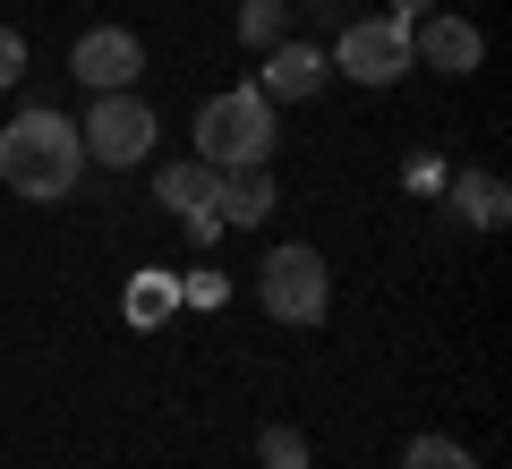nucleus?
Listing matches in <instances>:
<instances>
[{
    "label": "nucleus",
    "instance_id": "obj_12",
    "mask_svg": "<svg viewBox=\"0 0 512 469\" xmlns=\"http://www.w3.org/2000/svg\"><path fill=\"white\" fill-rule=\"evenodd\" d=\"M282 35H291V0H239V43L274 52Z\"/></svg>",
    "mask_w": 512,
    "mask_h": 469
},
{
    "label": "nucleus",
    "instance_id": "obj_7",
    "mask_svg": "<svg viewBox=\"0 0 512 469\" xmlns=\"http://www.w3.org/2000/svg\"><path fill=\"white\" fill-rule=\"evenodd\" d=\"M410 60H427V69H444V77H470L478 60H487V35H478L470 18H419Z\"/></svg>",
    "mask_w": 512,
    "mask_h": 469
},
{
    "label": "nucleus",
    "instance_id": "obj_13",
    "mask_svg": "<svg viewBox=\"0 0 512 469\" xmlns=\"http://www.w3.org/2000/svg\"><path fill=\"white\" fill-rule=\"evenodd\" d=\"M402 469H478V461L453 444V435H419V444L402 452Z\"/></svg>",
    "mask_w": 512,
    "mask_h": 469
},
{
    "label": "nucleus",
    "instance_id": "obj_10",
    "mask_svg": "<svg viewBox=\"0 0 512 469\" xmlns=\"http://www.w3.org/2000/svg\"><path fill=\"white\" fill-rule=\"evenodd\" d=\"M274 214V180L265 171H222L214 180V222H265Z\"/></svg>",
    "mask_w": 512,
    "mask_h": 469
},
{
    "label": "nucleus",
    "instance_id": "obj_6",
    "mask_svg": "<svg viewBox=\"0 0 512 469\" xmlns=\"http://www.w3.org/2000/svg\"><path fill=\"white\" fill-rule=\"evenodd\" d=\"M69 77H77V86H94V94H128L137 77H146V43L128 35V26H94V35H77Z\"/></svg>",
    "mask_w": 512,
    "mask_h": 469
},
{
    "label": "nucleus",
    "instance_id": "obj_16",
    "mask_svg": "<svg viewBox=\"0 0 512 469\" xmlns=\"http://www.w3.org/2000/svg\"><path fill=\"white\" fill-rule=\"evenodd\" d=\"M128 307H137V325H154V316H163V307H171V282H163V273H146V282H137V299H128Z\"/></svg>",
    "mask_w": 512,
    "mask_h": 469
},
{
    "label": "nucleus",
    "instance_id": "obj_2",
    "mask_svg": "<svg viewBox=\"0 0 512 469\" xmlns=\"http://www.w3.org/2000/svg\"><path fill=\"white\" fill-rule=\"evenodd\" d=\"M274 145H282V128H274V103L256 86H231L197 111V163H214V171H265Z\"/></svg>",
    "mask_w": 512,
    "mask_h": 469
},
{
    "label": "nucleus",
    "instance_id": "obj_3",
    "mask_svg": "<svg viewBox=\"0 0 512 469\" xmlns=\"http://www.w3.org/2000/svg\"><path fill=\"white\" fill-rule=\"evenodd\" d=\"M256 307H265L274 325H325V307H333L325 248H308V239H282V248L256 265Z\"/></svg>",
    "mask_w": 512,
    "mask_h": 469
},
{
    "label": "nucleus",
    "instance_id": "obj_8",
    "mask_svg": "<svg viewBox=\"0 0 512 469\" xmlns=\"http://www.w3.org/2000/svg\"><path fill=\"white\" fill-rule=\"evenodd\" d=\"M316 86H325V52H316V43H291V35L265 52V69H256V94H265V103H299V94H316Z\"/></svg>",
    "mask_w": 512,
    "mask_h": 469
},
{
    "label": "nucleus",
    "instance_id": "obj_11",
    "mask_svg": "<svg viewBox=\"0 0 512 469\" xmlns=\"http://www.w3.org/2000/svg\"><path fill=\"white\" fill-rule=\"evenodd\" d=\"M453 205L478 222V231H504V214H512V197H504L495 171H461V180H453Z\"/></svg>",
    "mask_w": 512,
    "mask_h": 469
},
{
    "label": "nucleus",
    "instance_id": "obj_15",
    "mask_svg": "<svg viewBox=\"0 0 512 469\" xmlns=\"http://www.w3.org/2000/svg\"><path fill=\"white\" fill-rule=\"evenodd\" d=\"M18 77H26V35H18V26H0V94L18 86Z\"/></svg>",
    "mask_w": 512,
    "mask_h": 469
},
{
    "label": "nucleus",
    "instance_id": "obj_9",
    "mask_svg": "<svg viewBox=\"0 0 512 469\" xmlns=\"http://www.w3.org/2000/svg\"><path fill=\"white\" fill-rule=\"evenodd\" d=\"M214 180H222L214 163H163V171H154V197H163V205H171L180 222L214 231Z\"/></svg>",
    "mask_w": 512,
    "mask_h": 469
},
{
    "label": "nucleus",
    "instance_id": "obj_14",
    "mask_svg": "<svg viewBox=\"0 0 512 469\" xmlns=\"http://www.w3.org/2000/svg\"><path fill=\"white\" fill-rule=\"evenodd\" d=\"M256 452H265V469H308V444H299V427H265V435H256Z\"/></svg>",
    "mask_w": 512,
    "mask_h": 469
},
{
    "label": "nucleus",
    "instance_id": "obj_4",
    "mask_svg": "<svg viewBox=\"0 0 512 469\" xmlns=\"http://www.w3.org/2000/svg\"><path fill=\"white\" fill-rule=\"evenodd\" d=\"M77 137H86V163L137 171V163L154 154V137H163V128H154V111L137 103V86H128V94H94V111H86V128H77Z\"/></svg>",
    "mask_w": 512,
    "mask_h": 469
},
{
    "label": "nucleus",
    "instance_id": "obj_5",
    "mask_svg": "<svg viewBox=\"0 0 512 469\" xmlns=\"http://www.w3.org/2000/svg\"><path fill=\"white\" fill-rule=\"evenodd\" d=\"M333 69L359 77V86H393V77H410V26L402 18H350L342 43H333Z\"/></svg>",
    "mask_w": 512,
    "mask_h": 469
},
{
    "label": "nucleus",
    "instance_id": "obj_17",
    "mask_svg": "<svg viewBox=\"0 0 512 469\" xmlns=\"http://www.w3.org/2000/svg\"><path fill=\"white\" fill-rule=\"evenodd\" d=\"M384 18H402V26H410V18H436V0H393Z\"/></svg>",
    "mask_w": 512,
    "mask_h": 469
},
{
    "label": "nucleus",
    "instance_id": "obj_1",
    "mask_svg": "<svg viewBox=\"0 0 512 469\" xmlns=\"http://www.w3.org/2000/svg\"><path fill=\"white\" fill-rule=\"evenodd\" d=\"M77 171H86V137H77V120H60L52 103L18 111V120L0 128V180H9V197L60 205L77 188Z\"/></svg>",
    "mask_w": 512,
    "mask_h": 469
}]
</instances>
